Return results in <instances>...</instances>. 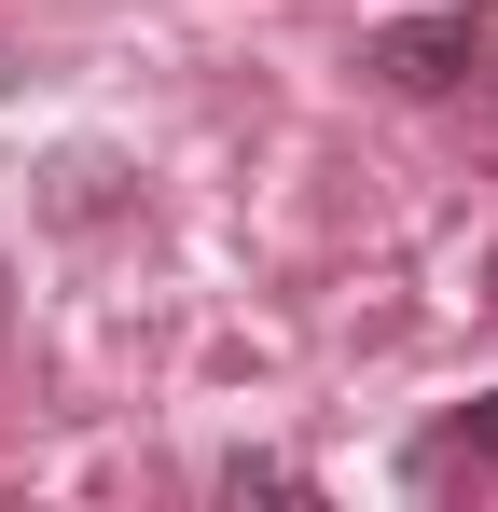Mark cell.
<instances>
[{
  "label": "cell",
  "instance_id": "obj_3",
  "mask_svg": "<svg viewBox=\"0 0 498 512\" xmlns=\"http://www.w3.org/2000/svg\"><path fill=\"white\" fill-rule=\"evenodd\" d=\"M111 153H56V222H97V208H111Z\"/></svg>",
  "mask_w": 498,
  "mask_h": 512
},
{
  "label": "cell",
  "instance_id": "obj_1",
  "mask_svg": "<svg viewBox=\"0 0 498 512\" xmlns=\"http://www.w3.org/2000/svg\"><path fill=\"white\" fill-rule=\"evenodd\" d=\"M360 70L402 84V97H457L471 70H485V14H402V28L360 42Z\"/></svg>",
  "mask_w": 498,
  "mask_h": 512
},
{
  "label": "cell",
  "instance_id": "obj_2",
  "mask_svg": "<svg viewBox=\"0 0 498 512\" xmlns=\"http://www.w3.org/2000/svg\"><path fill=\"white\" fill-rule=\"evenodd\" d=\"M457 457H485V471H498V402H471V416H443L429 443H415V471H457Z\"/></svg>",
  "mask_w": 498,
  "mask_h": 512
},
{
  "label": "cell",
  "instance_id": "obj_6",
  "mask_svg": "<svg viewBox=\"0 0 498 512\" xmlns=\"http://www.w3.org/2000/svg\"><path fill=\"white\" fill-rule=\"evenodd\" d=\"M485 291H498V263H485Z\"/></svg>",
  "mask_w": 498,
  "mask_h": 512
},
{
  "label": "cell",
  "instance_id": "obj_4",
  "mask_svg": "<svg viewBox=\"0 0 498 512\" xmlns=\"http://www.w3.org/2000/svg\"><path fill=\"white\" fill-rule=\"evenodd\" d=\"M222 499H305L291 457H222Z\"/></svg>",
  "mask_w": 498,
  "mask_h": 512
},
{
  "label": "cell",
  "instance_id": "obj_5",
  "mask_svg": "<svg viewBox=\"0 0 498 512\" xmlns=\"http://www.w3.org/2000/svg\"><path fill=\"white\" fill-rule=\"evenodd\" d=\"M0 319H14V277H0Z\"/></svg>",
  "mask_w": 498,
  "mask_h": 512
}]
</instances>
